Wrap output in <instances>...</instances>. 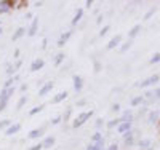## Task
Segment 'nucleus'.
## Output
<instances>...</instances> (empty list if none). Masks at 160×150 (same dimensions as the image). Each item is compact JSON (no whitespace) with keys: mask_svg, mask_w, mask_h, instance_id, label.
Returning <instances> with one entry per match:
<instances>
[{"mask_svg":"<svg viewBox=\"0 0 160 150\" xmlns=\"http://www.w3.org/2000/svg\"><path fill=\"white\" fill-rule=\"evenodd\" d=\"M95 115V112L93 110H83V112H78L74 118H72V123H71V126H72V129H77V128H82L87 121H90L91 120V117Z\"/></svg>","mask_w":160,"mask_h":150,"instance_id":"1","label":"nucleus"},{"mask_svg":"<svg viewBox=\"0 0 160 150\" xmlns=\"http://www.w3.org/2000/svg\"><path fill=\"white\" fill-rule=\"evenodd\" d=\"M16 93V86L13 88H0V112H3L10 104V99Z\"/></svg>","mask_w":160,"mask_h":150,"instance_id":"2","label":"nucleus"},{"mask_svg":"<svg viewBox=\"0 0 160 150\" xmlns=\"http://www.w3.org/2000/svg\"><path fill=\"white\" fill-rule=\"evenodd\" d=\"M158 80H160V75L158 74H154V75H151L148 78H144L142 81H139V83H136L135 86H138V88H149V86L158 83Z\"/></svg>","mask_w":160,"mask_h":150,"instance_id":"3","label":"nucleus"},{"mask_svg":"<svg viewBox=\"0 0 160 150\" xmlns=\"http://www.w3.org/2000/svg\"><path fill=\"white\" fill-rule=\"evenodd\" d=\"M83 86H85L83 77L78 75V74H74V75H72V88H74V91H75V93H82Z\"/></svg>","mask_w":160,"mask_h":150,"instance_id":"4","label":"nucleus"},{"mask_svg":"<svg viewBox=\"0 0 160 150\" xmlns=\"http://www.w3.org/2000/svg\"><path fill=\"white\" fill-rule=\"evenodd\" d=\"M45 131H47V126L34 128V129H31V131H29L28 139H31V141H38V139H42V138H43V134H45Z\"/></svg>","mask_w":160,"mask_h":150,"instance_id":"5","label":"nucleus"},{"mask_svg":"<svg viewBox=\"0 0 160 150\" xmlns=\"http://www.w3.org/2000/svg\"><path fill=\"white\" fill-rule=\"evenodd\" d=\"M72 35H74V29H69V31H64L61 35H59V38H58V42H56V46L58 48H62L66 43L69 42V40L72 38Z\"/></svg>","mask_w":160,"mask_h":150,"instance_id":"6","label":"nucleus"},{"mask_svg":"<svg viewBox=\"0 0 160 150\" xmlns=\"http://www.w3.org/2000/svg\"><path fill=\"white\" fill-rule=\"evenodd\" d=\"M40 144H42V148H43V150H50V148L55 147V144H56V138H55L53 134L43 136L42 141H40Z\"/></svg>","mask_w":160,"mask_h":150,"instance_id":"7","label":"nucleus"},{"mask_svg":"<svg viewBox=\"0 0 160 150\" xmlns=\"http://www.w3.org/2000/svg\"><path fill=\"white\" fill-rule=\"evenodd\" d=\"M122 42H123V37L120 35V34H117V35H114L109 42H108V45H106V50H108V51L115 50V48H118L120 45H122Z\"/></svg>","mask_w":160,"mask_h":150,"instance_id":"8","label":"nucleus"},{"mask_svg":"<svg viewBox=\"0 0 160 150\" xmlns=\"http://www.w3.org/2000/svg\"><path fill=\"white\" fill-rule=\"evenodd\" d=\"M15 10V0H0V15H7Z\"/></svg>","mask_w":160,"mask_h":150,"instance_id":"9","label":"nucleus"},{"mask_svg":"<svg viewBox=\"0 0 160 150\" xmlns=\"http://www.w3.org/2000/svg\"><path fill=\"white\" fill-rule=\"evenodd\" d=\"M53 88H55V83H53V81H45V83L38 88V96L40 98L48 96V94L53 91Z\"/></svg>","mask_w":160,"mask_h":150,"instance_id":"10","label":"nucleus"},{"mask_svg":"<svg viewBox=\"0 0 160 150\" xmlns=\"http://www.w3.org/2000/svg\"><path fill=\"white\" fill-rule=\"evenodd\" d=\"M43 67H45V59L43 58H35L29 65V72H38V70H42Z\"/></svg>","mask_w":160,"mask_h":150,"instance_id":"11","label":"nucleus"},{"mask_svg":"<svg viewBox=\"0 0 160 150\" xmlns=\"http://www.w3.org/2000/svg\"><path fill=\"white\" fill-rule=\"evenodd\" d=\"M122 138H123V145L125 147H131L133 144H135V139H136V133L135 131H128L125 134H122Z\"/></svg>","mask_w":160,"mask_h":150,"instance_id":"12","label":"nucleus"},{"mask_svg":"<svg viewBox=\"0 0 160 150\" xmlns=\"http://www.w3.org/2000/svg\"><path fill=\"white\" fill-rule=\"evenodd\" d=\"M38 32V18L34 16L32 21L29 22V27H28V37H35Z\"/></svg>","mask_w":160,"mask_h":150,"instance_id":"13","label":"nucleus"},{"mask_svg":"<svg viewBox=\"0 0 160 150\" xmlns=\"http://www.w3.org/2000/svg\"><path fill=\"white\" fill-rule=\"evenodd\" d=\"M22 129V125L21 123H16V121H15V123H11L3 133H5V136H8V138H11V136H15V134H18L19 131Z\"/></svg>","mask_w":160,"mask_h":150,"instance_id":"14","label":"nucleus"},{"mask_svg":"<svg viewBox=\"0 0 160 150\" xmlns=\"http://www.w3.org/2000/svg\"><path fill=\"white\" fill-rule=\"evenodd\" d=\"M68 96H69V93H68V91H59V93H56L55 96L51 98L50 104H53V105H56V104H61V102H64L66 99H68Z\"/></svg>","mask_w":160,"mask_h":150,"instance_id":"15","label":"nucleus"},{"mask_svg":"<svg viewBox=\"0 0 160 150\" xmlns=\"http://www.w3.org/2000/svg\"><path fill=\"white\" fill-rule=\"evenodd\" d=\"M24 35H28V29H26L24 26H19L18 29L13 32V35H11V42H18V40H21Z\"/></svg>","mask_w":160,"mask_h":150,"instance_id":"16","label":"nucleus"},{"mask_svg":"<svg viewBox=\"0 0 160 150\" xmlns=\"http://www.w3.org/2000/svg\"><path fill=\"white\" fill-rule=\"evenodd\" d=\"M83 16H85V10H83V8H77V10H75V13H74V18H72V21H71L72 27L78 26V22L83 19Z\"/></svg>","mask_w":160,"mask_h":150,"instance_id":"17","label":"nucleus"},{"mask_svg":"<svg viewBox=\"0 0 160 150\" xmlns=\"http://www.w3.org/2000/svg\"><path fill=\"white\" fill-rule=\"evenodd\" d=\"M133 129V121H120V125L117 126V133L118 134H125L128 131Z\"/></svg>","mask_w":160,"mask_h":150,"instance_id":"18","label":"nucleus"},{"mask_svg":"<svg viewBox=\"0 0 160 150\" xmlns=\"http://www.w3.org/2000/svg\"><path fill=\"white\" fill-rule=\"evenodd\" d=\"M141 31H142V26H141V24H135V26H133L131 29L128 31V40H131V42H133V40H135V38L141 34Z\"/></svg>","mask_w":160,"mask_h":150,"instance_id":"19","label":"nucleus"},{"mask_svg":"<svg viewBox=\"0 0 160 150\" xmlns=\"http://www.w3.org/2000/svg\"><path fill=\"white\" fill-rule=\"evenodd\" d=\"M64 61H66V54H64V51H59V53L55 54V58H53V65L59 67V65L64 64Z\"/></svg>","mask_w":160,"mask_h":150,"instance_id":"20","label":"nucleus"},{"mask_svg":"<svg viewBox=\"0 0 160 150\" xmlns=\"http://www.w3.org/2000/svg\"><path fill=\"white\" fill-rule=\"evenodd\" d=\"M18 72H16V69L13 67V62H7V65H5V75H7V78H11L13 75H16Z\"/></svg>","mask_w":160,"mask_h":150,"instance_id":"21","label":"nucleus"},{"mask_svg":"<svg viewBox=\"0 0 160 150\" xmlns=\"http://www.w3.org/2000/svg\"><path fill=\"white\" fill-rule=\"evenodd\" d=\"M138 145L141 147V150H148V148H151V147H152V141H151V139H148V138H142V139H139V141H138Z\"/></svg>","mask_w":160,"mask_h":150,"instance_id":"22","label":"nucleus"},{"mask_svg":"<svg viewBox=\"0 0 160 150\" xmlns=\"http://www.w3.org/2000/svg\"><path fill=\"white\" fill-rule=\"evenodd\" d=\"M157 121H158V112L157 110H151L148 114V123L154 125V123H157Z\"/></svg>","mask_w":160,"mask_h":150,"instance_id":"23","label":"nucleus"},{"mask_svg":"<svg viewBox=\"0 0 160 150\" xmlns=\"http://www.w3.org/2000/svg\"><path fill=\"white\" fill-rule=\"evenodd\" d=\"M101 141H106V139H104V134H102L101 131H96L95 134L91 136V139H90L91 144H98V142H101Z\"/></svg>","mask_w":160,"mask_h":150,"instance_id":"24","label":"nucleus"},{"mask_svg":"<svg viewBox=\"0 0 160 150\" xmlns=\"http://www.w3.org/2000/svg\"><path fill=\"white\" fill-rule=\"evenodd\" d=\"M45 109V104H38V105H34L31 110H29V117H35V115H38L40 112H42Z\"/></svg>","mask_w":160,"mask_h":150,"instance_id":"25","label":"nucleus"},{"mask_svg":"<svg viewBox=\"0 0 160 150\" xmlns=\"http://www.w3.org/2000/svg\"><path fill=\"white\" fill-rule=\"evenodd\" d=\"M120 121H133V110L131 109H128V110H125L122 114V117H118Z\"/></svg>","mask_w":160,"mask_h":150,"instance_id":"26","label":"nucleus"},{"mask_svg":"<svg viewBox=\"0 0 160 150\" xmlns=\"http://www.w3.org/2000/svg\"><path fill=\"white\" fill-rule=\"evenodd\" d=\"M120 125V118H112V120H109V121H106V128L108 129H117V126Z\"/></svg>","mask_w":160,"mask_h":150,"instance_id":"27","label":"nucleus"},{"mask_svg":"<svg viewBox=\"0 0 160 150\" xmlns=\"http://www.w3.org/2000/svg\"><path fill=\"white\" fill-rule=\"evenodd\" d=\"M144 101H146V99H144V96H135V98H131L130 105H131V107H138V105H141Z\"/></svg>","mask_w":160,"mask_h":150,"instance_id":"28","label":"nucleus"},{"mask_svg":"<svg viewBox=\"0 0 160 150\" xmlns=\"http://www.w3.org/2000/svg\"><path fill=\"white\" fill-rule=\"evenodd\" d=\"M61 123H62V115H61V114H58V115H55V117L50 118V125H51V126H58V125H61Z\"/></svg>","mask_w":160,"mask_h":150,"instance_id":"29","label":"nucleus"},{"mask_svg":"<svg viewBox=\"0 0 160 150\" xmlns=\"http://www.w3.org/2000/svg\"><path fill=\"white\" fill-rule=\"evenodd\" d=\"M72 114H74L72 107H68V109H66V112H64V114H61V115H62V121H64V123H68V121H71Z\"/></svg>","mask_w":160,"mask_h":150,"instance_id":"30","label":"nucleus"},{"mask_svg":"<svg viewBox=\"0 0 160 150\" xmlns=\"http://www.w3.org/2000/svg\"><path fill=\"white\" fill-rule=\"evenodd\" d=\"M26 104H28V96H26V94H22V96H19V99H18V102H16V110H21Z\"/></svg>","mask_w":160,"mask_h":150,"instance_id":"31","label":"nucleus"},{"mask_svg":"<svg viewBox=\"0 0 160 150\" xmlns=\"http://www.w3.org/2000/svg\"><path fill=\"white\" fill-rule=\"evenodd\" d=\"M131 45H133V42H131V40H127V42H122V45L118 46V51H120V53H127V51L131 48Z\"/></svg>","mask_w":160,"mask_h":150,"instance_id":"32","label":"nucleus"},{"mask_svg":"<svg viewBox=\"0 0 160 150\" xmlns=\"http://www.w3.org/2000/svg\"><path fill=\"white\" fill-rule=\"evenodd\" d=\"M109 31H111V26L109 24H104L101 29H99V32H98V37H106Z\"/></svg>","mask_w":160,"mask_h":150,"instance_id":"33","label":"nucleus"},{"mask_svg":"<svg viewBox=\"0 0 160 150\" xmlns=\"http://www.w3.org/2000/svg\"><path fill=\"white\" fill-rule=\"evenodd\" d=\"M13 123L11 120H8V118H5V120H0V131H5L10 125Z\"/></svg>","mask_w":160,"mask_h":150,"instance_id":"34","label":"nucleus"},{"mask_svg":"<svg viewBox=\"0 0 160 150\" xmlns=\"http://www.w3.org/2000/svg\"><path fill=\"white\" fill-rule=\"evenodd\" d=\"M87 104H88V101H87L85 98H80L78 101H75V105H77V109H82V107H87Z\"/></svg>","mask_w":160,"mask_h":150,"instance_id":"35","label":"nucleus"},{"mask_svg":"<svg viewBox=\"0 0 160 150\" xmlns=\"http://www.w3.org/2000/svg\"><path fill=\"white\" fill-rule=\"evenodd\" d=\"M95 126H96V129L99 131L102 126H106V121H104L102 118H96V120H95Z\"/></svg>","mask_w":160,"mask_h":150,"instance_id":"36","label":"nucleus"},{"mask_svg":"<svg viewBox=\"0 0 160 150\" xmlns=\"http://www.w3.org/2000/svg\"><path fill=\"white\" fill-rule=\"evenodd\" d=\"M93 69H95V74H99V72H101V69H102V64H101L99 61H96V59H95V62H93Z\"/></svg>","mask_w":160,"mask_h":150,"instance_id":"37","label":"nucleus"},{"mask_svg":"<svg viewBox=\"0 0 160 150\" xmlns=\"http://www.w3.org/2000/svg\"><path fill=\"white\" fill-rule=\"evenodd\" d=\"M149 62H151V64H158V62H160V53H154L152 58L149 59Z\"/></svg>","mask_w":160,"mask_h":150,"instance_id":"38","label":"nucleus"},{"mask_svg":"<svg viewBox=\"0 0 160 150\" xmlns=\"http://www.w3.org/2000/svg\"><path fill=\"white\" fill-rule=\"evenodd\" d=\"M13 86H16V85H15V81H13V77H11V78H7V80H5V83H3L2 88H13Z\"/></svg>","mask_w":160,"mask_h":150,"instance_id":"39","label":"nucleus"},{"mask_svg":"<svg viewBox=\"0 0 160 150\" xmlns=\"http://www.w3.org/2000/svg\"><path fill=\"white\" fill-rule=\"evenodd\" d=\"M154 13H155V8L152 7V8H149L148 11H146V15H144V18H142V19H144V21H148V19H151V16L154 15Z\"/></svg>","mask_w":160,"mask_h":150,"instance_id":"40","label":"nucleus"},{"mask_svg":"<svg viewBox=\"0 0 160 150\" xmlns=\"http://www.w3.org/2000/svg\"><path fill=\"white\" fill-rule=\"evenodd\" d=\"M13 62V67H15V69H16V72L21 69V65H22V59L19 58V59H16V61H11Z\"/></svg>","mask_w":160,"mask_h":150,"instance_id":"41","label":"nucleus"},{"mask_svg":"<svg viewBox=\"0 0 160 150\" xmlns=\"http://www.w3.org/2000/svg\"><path fill=\"white\" fill-rule=\"evenodd\" d=\"M111 112H112V114H118V112H120V104H118V102H115V104L111 105Z\"/></svg>","mask_w":160,"mask_h":150,"instance_id":"42","label":"nucleus"},{"mask_svg":"<svg viewBox=\"0 0 160 150\" xmlns=\"http://www.w3.org/2000/svg\"><path fill=\"white\" fill-rule=\"evenodd\" d=\"M151 94H152V98H154V99H160V86H158V88H155Z\"/></svg>","mask_w":160,"mask_h":150,"instance_id":"43","label":"nucleus"},{"mask_svg":"<svg viewBox=\"0 0 160 150\" xmlns=\"http://www.w3.org/2000/svg\"><path fill=\"white\" fill-rule=\"evenodd\" d=\"M28 150H43V148H42V144H40V142H35V144L31 145Z\"/></svg>","mask_w":160,"mask_h":150,"instance_id":"44","label":"nucleus"},{"mask_svg":"<svg viewBox=\"0 0 160 150\" xmlns=\"http://www.w3.org/2000/svg\"><path fill=\"white\" fill-rule=\"evenodd\" d=\"M19 56H21V50H19V48H16V50H15V53H13V61L19 59Z\"/></svg>","mask_w":160,"mask_h":150,"instance_id":"45","label":"nucleus"},{"mask_svg":"<svg viewBox=\"0 0 160 150\" xmlns=\"http://www.w3.org/2000/svg\"><path fill=\"white\" fill-rule=\"evenodd\" d=\"M19 80H21V74H19V72H18L16 75H13V81H15V85L19 83Z\"/></svg>","mask_w":160,"mask_h":150,"instance_id":"46","label":"nucleus"},{"mask_svg":"<svg viewBox=\"0 0 160 150\" xmlns=\"http://www.w3.org/2000/svg\"><path fill=\"white\" fill-rule=\"evenodd\" d=\"M106 150H118V145L114 142V144H111V145H108V147H106Z\"/></svg>","mask_w":160,"mask_h":150,"instance_id":"47","label":"nucleus"},{"mask_svg":"<svg viewBox=\"0 0 160 150\" xmlns=\"http://www.w3.org/2000/svg\"><path fill=\"white\" fill-rule=\"evenodd\" d=\"M28 88H29L28 83H22V85L19 86V91H21V93H26V91H28Z\"/></svg>","mask_w":160,"mask_h":150,"instance_id":"48","label":"nucleus"},{"mask_svg":"<svg viewBox=\"0 0 160 150\" xmlns=\"http://www.w3.org/2000/svg\"><path fill=\"white\" fill-rule=\"evenodd\" d=\"M47 46H48V38L45 37V38L42 40V50H47Z\"/></svg>","mask_w":160,"mask_h":150,"instance_id":"49","label":"nucleus"},{"mask_svg":"<svg viewBox=\"0 0 160 150\" xmlns=\"http://www.w3.org/2000/svg\"><path fill=\"white\" fill-rule=\"evenodd\" d=\"M93 3H95L93 0H87V2H85V8H88V10H90V8L93 7Z\"/></svg>","mask_w":160,"mask_h":150,"instance_id":"50","label":"nucleus"},{"mask_svg":"<svg viewBox=\"0 0 160 150\" xmlns=\"http://www.w3.org/2000/svg\"><path fill=\"white\" fill-rule=\"evenodd\" d=\"M102 21H104V16H102V15H98V18H96V24H99V26H101V24H102Z\"/></svg>","mask_w":160,"mask_h":150,"instance_id":"51","label":"nucleus"},{"mask_svg":"<svg viewBox=\"0 0 160 150\" xmlns=\"http://www.w3.org/2000/svg\"><path fill=\"white\" fill-rule=\"evenodd\" d=\"M26 18H28V19H31V21H32V18H34V15H32V13H31V11H28V13H26Z\"/></svg>","mask_w":160,"mask_h":150,"instance_id":"52","label":"nucleus"},{"mask_svg":"<svg viewBox=\"0 0 160 150\" xmlns=\"http://www.w3.org/2000/svg\"><path fill=\"white\" fill-rule=\"evenodd\" d=\"M34 5H35V7H42V5H43V2H35Z\"/></svg>","mask_w":160,"mask_h":150,"instance_id":"53","label":"nucleus"},{"mask_svg":"<svg viewBox=\"0 0 160 150\" xmlns=\"http://www.w3.org/2000/svg\"><path fill=\"white\" fill-rule=\"evenodd\" d=\"M2 32H3V27H2V21H0V35H2Z\"/></svg>","mask_w":160,"mask_h":150,"instance_id":"54","label":"nucleus"}]
</instances>
